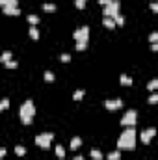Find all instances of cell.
I'll return each instance as SVG.
<instances>
[{
	"mask_svg": "<svg viewBox=\"0 0 158 160\" xmlns=\"http://www.w3.org/2000/svg\"><path fill=\"white\" fill-rule=\"evenodd\" d=\"M136 138H138L136 129H134V127H127V129L121 132L119 140H117V147H119V151H121V149H125V151H132V149H136Z\"/></svg>",
	"mask_w": 158,
	"mask_h": 160,
	"instance_id": "1",
	"label": "cell"
},
{
	"mask_svg": "<svg viewBox=\"0 0 158 160\" xmlns=\"http://www.w3.org/2000/svg\"><path fill=\"white\" fill-rule=\"evenodd\" d=\"M34 116H35V104H34L32 99H28V101H24V103L20 104L19 117H20V121H22L24 125H30V123L34 121Z\"/></svg>",
	"mask_w": 158,
	"mask_h": 160,
	"instance_id": "2",
	"label": "cell"
},
{
	"mask_svg": "<svg viewBox=\"0 0 158 160\" xmlns=\"http://www.w3.org/2000/svg\"><path fill=\"white\" fill-rule=\"evenodd\" d=\"M52 140H54V134L52 132H41V134L35 136V144L39 147H43V149H48L50 144H52Z\"/></svg>",
	"mask_w": 158,
	"mask_h": 160,
	"instance_id": "3",
	"label": "cell"
},
{
	"mask_svg": "<svg viewBox=\"0 0 158 160\" xmlns=\"http://www.w3.org/2000/svg\"><path fill=\"white\" fill-rule=\"evenodd\" d=\"M73 37H74L76 43H88V41H89V26H80V28H76L74 34H73Z\"/></svg>",
	"mask_w": 158,
	"mask_h": 160,
	"instance_id": "4",
	"label": "cell"
},
{
	"mask_svg": "<svg viewBox=\"0 0 158 160\" xmlns=\"http://www.w3.org/2000/svg\"><path fill=\"white\" fill-rule=\"evenodd\" d=\"M136 121H138V112L136 110H127L121 117V125H125V127H134Z\"/></svg>",
	"mask_w": 158,
	"mask_h": 160,
	"instance_id": "5",
	"label": "cell"
},
{
	"mask_svg": "<svg viewBox=\"0 0 158 160\" xmlns=\"http://www.w3.org/2000/svg\"><path fill=\"white\" fill-rule=\"evenodd\" d=\"M119 9H121V2H119V0H114L110 6L104 7V17H112V19H115V17L119 15Z\"/></svg>",
	"mask_w": 158,
	"mask_h": 160,
	"instance_id": "6",
	"label": "cell"
},
{
	"mask_svg": "<svg viewBox=\"0 0 158 160\" xmlns=\"http://www.w3.org/2000/svg\"><path fill=\"white\" fill-rule=\"evenodd\" d=\"M156 127H149V129H145V130H142V134H140V140H142V144H145V145H149L151 144V140L156 136Z\"/></svg>",
	"mask_w": 158,
	"mask_h": 160,
	"instance_id": "7",
	"label": "cell"
},
{
	"mask_svg": "<svg viewBox=\"0 0 158 160\" xmlns=\"http://www.w3.org/2000/svg\"><path fill=\"white\" fill-rule=\"evenodd\" d=\"M123 106V99H106L104 101V108L110 110V112H115Z\"/></svg>",
	"mask_w": 158,
	"mask_h": 160,
	"instance_id": "8",
	"label": "cell"
},
{
	"mask_svg": "<svg viewBox=\"0 0 158 160\" xmlns=\"http://www.w3.org/2000/svg\"><path fill=\"white\" fill-rule=\"evenodd\" d=\"M2 13H4V15H15V17H17V15H20V9H19L17 6H4V7H2Z\"/></svg>",
	"mask_w": 158,
	"mask_h": 160,
	"instance_id": "9",
	"label": "cell"
},
{
	"mask_svg": "<svg viewBox=\"0 0 158 160\" xmlns=\"http://www.w3.org/2000/svg\"><path fill=\"white\" fill-rule=\"evenodd\" d=\"M132 82H134V80H132L129 75H125V73L119 76V84H121V86H132Z\"/></svg>",
	"mask_w": 158,
	"mask_h": 160,
	"instance_id": "10",
	"label": "cell"
},
{
	"mask_svg": "<svg viewBox=\"0 0 158 160\" xmlns=\"http://www.w3.org/2000/svg\"><path fill=\"white\" fill-rule=\"evenodd\" d=\"M102 24H104L106 28H115V26H117L115 19H112V17H104V19H102Z\"/></svg>",
	"mask_w": 158,
	"mask_h": 160,
	"instance_id": "11",
	"label": "cell"
},
{
	"mask_svg": "<svg viewBox=\"0 0 158 160\" xmlns=\"http://www.w3.org/2000/svg\"><path fill=\"white\" fill-rule=\"evenodd\" d=\"M89 157H91L93 160H102L104 158V155H102L99 149H91V151H89Z\"/></svg>",
	"mask_w": 158,
	"mask_h": 160,
	"instance_id": "12",
	"label": "cell"
},
{
	"mask_svg": "<svg viewBox=\"0 0 158 160\" xmlns=\"http://www.w3.org/2000/svg\"><path fill=\"white\" fill-rule=\"evenodd\" d=\"M28 35H30L34 41H37V39H39V30H37L35 26H30V30H28Z\"/></svg>",
	"mask_w": 158,
	"mask_h": 160,
	"instance_id": "13",
	"label": "cell"
},
{
	"mask_svg": "<svg viewBox=\"0 0 158 160\" xmlns=\"http://www.w3.org/2000/svg\"><path fill=\"white\" fill-rule=\"evenodd\" d=\"M147 89L149 91H158V78H153L147 82Z\"/></svg>",
	"mask_w": 158,
	"mask_h": 160,
	"instance_id": "14",
	"label": "cell"
},
{
	"mask_svg": "<svg viewBox=\"0 0 158 160\" xmlns=\"http://www.w3.org/2000/svg\"><path fill=\"white\" fill-rule=\"evenodd\" d=\"M69 145H71V149H73V151H74V149H78V147H80V145H82V140H80V138H78V136H74V138H73V140H71V144H69Z\"/></svg>",
	"mask_w": 158,
	"mask_h": 160,
	"instance_id": "15",
	"label": "cell"
},
{
	"mask_svg": "<svg viewBox=\"0 0 158 160\" xmlns=\"http://www.w3.org/2000/svg\"><path fill=\"white\" fill-rule=\"evenodd\" d=\"M41 7H43V11H48V13H54V11H56V6H54V4H50V2L43 4Z\"/></svg>",
	"mask_w": 158,
	"mask_h": 160,
	"instance_id": "16",
	"label": "cell"
},
{
	"mask_svg": "<svg viewBox=\"0 0 158 160\" xmlns=\"http://www.w3.org/2000/svg\"><path fill=\"white\" fill-rule=\"evenodd\" d=\"M43 78H45V82L50 84V82H54V73H52V71H45V73H43Z\"/></svg>",
	"mask_w": 158,
	"mask_h": 160,
	"instance_id": "17",
	"label": "cell"
},
{
	"mask_svg": "<svg viewBox=\"0 0 158 160\" xmlns=\"http://www.w3.org/2000/svg\"><path fill=\"white\" fill-rule=\"evenodd\" d=\"M15 155L17 157H24L26 155V147L24 145H15Z\"/></svg>",
	"mask_w": 158,
	"mask_h": 160,
	"instance_id": "18",
	"label": "cell"
},
{
	"mask_svg": "<svg viewBox=\"0 0 158 160\" xmlns=\"http://www.w3.org/2000/svg\"><path fill=\"white\" fill-rule=\"evenodd\" d=\"M54 151H56V157H58V158H63V157H65V149H63V145H60V144H58Z\"/></svg>",
	"mask_w": 158,
	"mask_h": 160,
	"instance_id": "19",
	"label": "cell"
},
{
	"mask_svg": "<svg viewBox=\"0 0 158 160\" xmlns=\"http://www.w3.org/2000/svg\"><path fill=\"white\" fill-rule=\"evenodd\" d=\"M9 60H11V52H9V50L2 52V56H0V62H2V63H7Z\"/></svg>",
	"mask_w": 158,
	"mask_h": 160,
	"instance_id": "20",
	"label": "cell"
},
{
	"mask_svg": "<svg viewBox=\"0 0 158 160\" xmlns=\"http://www.w3.org/2000/svg\"><path fill=\"white\" fill-rule=\"evenodd\" d=\"M106 158L108 160H119L121 158V153H119V151H112V153L106 155Z\"/></svg>",
	"mask_w": 158,
	"mask_h": 160,
	"instance_id": "21",
	"label": "cell"
},
{
	"mask_svg": "<svg viewBox=\"0 0 158 160\" xmlns=\"http://www.w3.org/2000/svg\"><path fill=\"white\" fill-rule=\"evenodd\" d=\"M37 22H39V17L37 15H28V24L30 26H35Z\"/></svg>",
	"mask_w": 158,
	"mask_h": 160,
	"instance_id": "22",
	"label": "cell"
},
{
	"mask_svg": "<svg viewBox=\"0 0 158 160\" xmlns=\"http://www.w3.org/2000/svg\"><path fill=\"white\" fill-rule=\"evenodd\" d=\"M7 108H9V99H7V97H4V99L0 101V110L4 112V110H7Z\"/></svg>",
	"mask_w": 158,
	"mask_h": 160,
	"instance_id": "23",
	"label": "cell"
},
{
	"mask_svg": "<svg viewBox=\"0 0 158 160\" xmlns=\"http://www.w3.org/2000/svg\"><path fill=\"white\" fill-rule=\"evenodd\" d=\"M4 67H7V69H17V67H19V63H17L15 60H9L7 63H4Z\"/></svg>",
	"mask_w": 158,
	"mask_h": 160,
	"instance_id": "24",
	"label": "cell"
},
{
	"mask_svg": "<svg viewBox=\"0 0 158 160\" xmlns=\"http://www.w3.org/2000/svg\"><path fill=\"white\" fill-rule=\"evenodd\" d=\"M82 97H84V89H76V91L73 93V99H74V101H80Z\"/></svg>",
	"mask_w": 158,
	"mask_h": 160,
	"instance_id": "25",
	"label": "cell"
},
{
	"mask_svg": "<svg viewBox=\"0 0 158 160\" xmlns=\"http://www.w3.org/2000/svg\"><path fill=\"white\" fill-rule=\"evenodd\" d=\"M60 60H61L63 63H67V62H71V54H67V52H63V54H60Z\"/></svg>",
	"mask_w": 158,
	"mask_h": 160,
	"instance_id": "26",
	"label": "cell"
},
{
	"mask_svg": "<svg viewBox=\"0 0 158 160\" xmlns=\"http://www.w3.org/2000/svg\"><path fill=\"white\" fill-rule=\"evenodd\" d=\"M156 103H158V91L153 93V95H149V104H156Z\"/></svg>",
	"mask_w": 158,
	"mask_h": 160,
	"instance_id": "27",
	"label": "cell"
},
{
	"mask_svg": "<svg viewBox=\"0 0 158 160\" xmlns=\"http://www.w3.org/2000/svg\"><path fill=\"white\" fill-rule=\"evenodd\" d=\"M149 43H158V32L149 34Z\"/></svg>",
	"mask_w": 158,
	"mask_h": 160,
	"instance_id": "28",
	"label": "cell"
},
{
	"mask_svg": "<svg viewBox=\"0 0 158 160\" xmlns=\"http://www.w3.org/2000/svg\"><path fill=\"white\" fill-rule=\"evenodd\" d=\"M86 2H88V0H74V6H76L78 9H84V7H86Z\"/></svg>",
	"mask_w": 158,
	"mask_h": 160,
	"instance_id": "29",
	"label": "cell"
},
{
	"mask_svg": "<svg viewBox=\"0 0 158 160\" xmlns=\"http://www.w3.org/2000/svg\"><path fill=\"white\" fill-rule=\"evenodd\" d=\"M115 22H117V26H123V24H125V17L119 13V15L115 17Z\"/></svg>",
	"mask_w": 158,
	"mask_h": 160,
	"instance_id": "30",
	"label": "cell"
},
{
	"mask_svg": "<svg viewBox=\"0 0 158 160\" xmlns=\"http://www.w3.org/2000/svg\"><path fill=\"white\" fill-rule=\"evenodd\" d=\"M86 47H88V43H76V50H86Z\"/></svg>",
	"mask_w": 158,
	"mask_h": 160,
	"instance_id": "31",
	"label": "cell"
},
{
	"mask_svg": "<svg viewBox=\"0 0 158 160\" xmlns=\"http://www.w3.org/2000/svg\"><path fill=\"white\" fill-rule=\"evenodd\" d=\"M149 7H151V11L158 13V2H151V4H149Z\"/></svg>",
	"mask_w": 158,
	"mask_h": 160,
	"instance_id": "32",
	"label": "cell"
},
{
	"mask_svg": "<svg viewBox=\"0 0 158 160\" xmlns=\"http://www.w3.org/2000/svg\"><path fill=\"white\" fill-rule=\"evenodd\" d=\"M112 2H114V0H99V4H101L102 7H106V6H110Z\"/></svg>",
	"mask_w": 158,
	"mask_h": 160,
	"instance_id": "33",
	"label": "cell"
},
{
	"mask_svg": "<svg viewBox=\"0 0 158 160\" xmlns=\"http://www.w3.org/2000/svg\"><path fill=\"white\" fill-rule=\"evenodd\" d=\"M6 6H17V0H6Z\"/></svg>",
	"mask_w": 158,
	"mask_h": 160,
	"instance_id": "34",
	"label": "cell"
},
{
	"mask_svg": "<svg viewBox=\"0 0 158 160\" xmlns=\"http://www.w3.org/2000/svg\"><path fill=\"white\" fill-rule=\"evenodd\" d=\"M151 48H153V52H158V43H151Z\"/></svg>",
	"mask_w": 158,
	"mask_h": 160,
	"instance_id": "35",
	"label": "cell"
},
{
	"mask_svg": "<svg viewBox=\"0 0 158 160\" xmlns=\"http://www.w3.org/2000/svg\"><path fill=\"white\" fill-rule=\"evenodd\" d=\"M4 157H6V147L0 149V158H4Z\"/></svg>",
	"mask_w": 158,
	"mask_h": 160,
	"instance_id": "36",
	"label": "cell"
},
{
	"mask_svg": "<svg viewBox=\"0 0 158 160\" xmlns=\"http://www.w3.org/2000/svg\"><path fill=\"white\" fill-rule=\"evenodd\" d=\"M73 160H86V158H84L82 155H76V157H74V158H73Z\"/></svg>",
	"mask_w": 158,
	"mask_h": 160,
	"instance_id": "37",
	"label": "cell"
}]
</instances>
